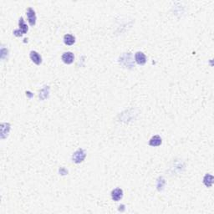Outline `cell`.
<instances>
[{
    "label": "cell",
    "instance_id": "1",
    "mask_svg": "<svg viewBox=\"0 0 214 214\" xmlns=\"http://www.w3.org/2000/svg\"><path fill=\"white\" fill-rule=\"evenodd\" d=\"M86 153L83 149H79L73 154L72 160L75 163H81L85 160Z\"/></svg>",
    "mask_w": 214,
    "mask_h": 214
},
{
    "label": "cell",
    "instance_id": "2",
    "mask_svg": "<svg viewBox=\"0 0 214 214\" xmlns=\"http://www.w3.org/2000/svg\"><path fill=\"white\" fill-rule=\"evenodd\" d=\"M19 29L15 30L13 34L16 36H22V35L24 34H26L28 31V26L25 24L24 20V18H20L19 22Z\"/></svg>",
    "mask_w": 214,
    "mask_h": 214
},
{
    "label": "cell",
    "instance_id": "3",
    "mask_svg": "<svg viewBox=\"0 0 214 214\" xmlns=\"http://www.w3.org/2000/svg\"><path fill=\"white\" fill-rule=\"evenodd\" d=\"M28 17V20L29 23L31 26H35L36 24V14H35V10L33 9L32 8H29L27 9V13H26Z\"/></svg>",
    "mask_w": 214,
    "mask_h": 214
},
{
    "label": "cell",
    "instance_id": "4",
    "mask_svg": "<svg viewBox=\"0 0 214 214\" xmlns=\"http://www.w3.org/2000/svg\"><path fill=\"white\" fill-rule=\"evenodd\" d=\"M74 60H75V55L72 52H65L63 54L62 60L65 64L70 65V64H72Z\"/></svg>",
    "mask_w": 214,
    "mask_h": 214
},
{
    "label": "cell",
    "instance_id": "5",
    "mask_svg": "<svg viewBox=\"0 0 214 214\" xmlns=\"http://www.w3.org/2000/svg\"><path fill=\"white\" fill-rule=\"evenodd\" d=\"M123 197V191L120 188H115L111 192V197L115 202H118Z\"/></svg>",
    "mask_w": 214,
    "mask_h": 214
},
{
    "label": "cell",
    "instance_id": "6",
    "mask_svg": "<svg viewBox=\"0 0 214 214\" xmlns=\"http://www.w3.org/2000/svg\"><path fill=\"white\" fill-rule=\"evenodd\" d=\"M135 60H136V62L140 65H145L147 62V57L144 53L142 52H137L135 55Z\"/></svg>",
    "mask_w": 214,
    "mask_h": 214
},
{
    "label": "cell",
    "instance_id": "7",
    "mask_svg": "<svg viewBox=\"0 0 214 214\" xmlns=\"http://www.w3.org/2000/svg\"><path fill=\"white\" fill-rule=\"evenodd\" d=\"M30 59L32 60V61L36 65H40L42 63V58L40 55L39 53H37L36 51H31L30 52Z\"/></svg>",
    "mask_w": 214,
    "mask_h": 214
},
{
    "label": "cell",
    "instance_id": "8",
    "mask_svg": "<svg viewBox=\"0 0 214 214\" xmlns=\"http://www.w3.org/2000/svg\"><path fill=\"white\" fill-rule=\"evenodd\" d=\"M162 143V140L160 136L157 135V136H154L151 138V140L149 141V145L151 147H159L161 146Z\"/></svg>",
    "mask_w": 214,
    "mask_h": 214
},
{
    "label": "cell",
    "instance_id": "9",
    "mask_svg": "<svg viewBox=\"0 0 214 214\" xmlns=\"http://www.w3.org/2000/svg\"><path fill=\"white\" fill-rule=\"evenodd\" d=\"M64 42L66 45H72L75 44V38L72 35H65L64 36Z\"/></svg>",
    "mask_w": 214,
    "mask_h": 214
},
{
    "label": "cell",
    "instance_id": "10",
    "mask_svg": "<svg viewBox=\"0 0 214 214\" xmlns=\"http://www.w3.org/2000/svg\"><path fill=\"white\" fill-rule=\"evenodd\" d=\"M203 183L206 187H212V183H213V177L211 174H206L204 178H203Z\"/></svg>",
    "mask_w": 214,
    "mask_h": 214
},
{
    "label": "cell",
    "instance_id": "11",
    "mask_svg": "<svg viewBox=\"0 0 214 214\" xmlns=\"http://www.w3.org/2000/svg\"><path fill=\"white\" fill-rule=\"evenodd\" d=\"M164 184H165V180L162 178V177H160L158 182H157V187H158V190L161 191V190L164 187Z\"/></svg>",
    "mask_w": 214,
    "mask_h": 214
}]
</instances>
